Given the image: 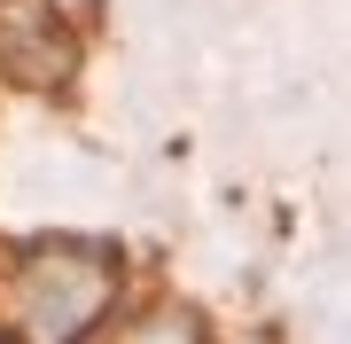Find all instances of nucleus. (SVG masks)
I'll list each match as a JSON object with an SVG mask.
<instances>
[{
	"label": "nucleus",
	"mask_w": 351,
	"mask_h": 344,
	"mask_svg": "<svg viewBox=\"0 0 351 344\" xmlns=\"http://www.w3.org/2000/svg\"><path fill=\"white\" fill-rule=\"evenodd\" d=\"M133 344H203V336H195V321H180V313H172V321H156V329H141Z\"/></svg>",
	"instance_id": "nucleus-2"
},
{
	"label": "nucleus",
	"mask_w": 351,
	"mask_h": 344,
	"mask_svg": "<svg viewBox=\"0 0 351 344\" xmlns=\"http://www.w3.org/2000/svg\"><path fill=\"white\" fill-rule=\"evenodd\" d=\"M110 251H39L24 274V336L32 344H78L110 306Z\"/></svg>",
	"instance_id": "nucleus-1"
}]
</instances>
